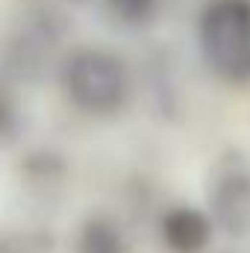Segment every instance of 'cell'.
I'll return each instance as SVG.
<instances>
[{"label":"cell","instance_id":"obj_1","mask_svg":"<svg viewBox=\"0 0 250 253\" xmlns=\"http://www.w3.org/2000/svg\"><path fill=\"white\" fill-rule=\"evenodd\" d=\"M200 50L227 83H250V0H212L200 18Z\"/></svg>","mask_w":250,"mask_h":253},{"label":"cell","instance_id":"obj_3","mask_svg":"<svg viewBox=\"0 0 250 253\" xmlns=\"http://www.w3.org/2000/svg\"><path fill=\"white\" fill-rule=\"evenodd\" d=\"M209 203L215 221L230 236H250V159L245 153L221 159L209 183Z\"/></svg>","mask_w":250,"mask_h":253},{"label":"cell","instance_id":"obj_5","mask_svg":"<svg viewBox=\"0 0 250 253\" xmlns=\"http://www.w3.org/2000/svg\"><path fill=\"white\" fill-rule=\"evenodd\" d=\"M77 253H126L124 233L109 218H88L77 233Z\"/></svg>","mask_w":250,"mask_h":253},{"label":"cell","instance_id":"obj_9","mask_svg":"<svg viewBox=\"0 0 250 253\" xmlns=\"http://www.w3.org/2000/svg\"><path fill=\"white\" fill-rule=\"evenodd\" d=\"M71 3H85V0H71Z\"/></svg>","mask_w":250,"mask_h":253},{"label":"cell","instance_id":"obj_8","mask_svg":"<svg viewBox=\"0 0 250 253\" xmlns=\"http://www.w3.org/2000/svg\"><path fill=\"white\" fill-rule=\"evenodd\" d=\"M106 3L121 21H129V24L147 21L153 15V9H156V0H106Z\"/></svg>","mask_w":250,"mask_h":253},{"label":"cell","instance_id":"obj_4","mask_svg":"<svg viewBox=\"0 0 250 253\" xmlns=\"http://www.w3.org/2000/svg\"><path fill=\"white\" fill-rule=\"evenodd\" d=\"M212 239V218L194 206H174L162 218V242L174 253H200Z\"/></svg>","mask_w":250,"mask_h":253},{"label":"cell","instance_id":"obj_2","mask_svg":"<svg viewBox=\"0 0 250 253\" xmlns=\"http://www.w3.org/2000/svg\"><path fill=\"white\" fill-rule=\"evenodd\" d=\"M62 83L68 97L91 115H109L126 100V80L124 65L106 50L83 47L68 56L62 68Z\"/></svg>","mask_w":250,"mask_h":253},{"label":"cell","instance_id":"obj_7","mask_svg":"<svg viewBox=\"0 0 250 253\" xmlns=\"http://www.w3.org/2000/svg\"><path fill=\"white\" fill-rule=\"evenodd\" d=\"M21 132V112H18V103L15 97L0 85V141H15Z\"/></svg>","mask_w":250,"mask_h":253},{"label":"cell","instance_id":"obj_6","mask_svg":"<svg viewBox=\"0 0 250 253\" xmlns=\"http://www.w3.org/2000/svg\"><path fill=\"white\" fill-rule=\"evenodd\" d=\"M0 253H53V236L44 230L0 233Z\"/></svg>","mask_w":250,"mask_h":253}]
</instances>
